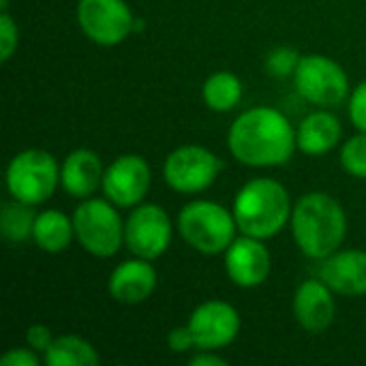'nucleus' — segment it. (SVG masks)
Instances as JSON below:
<instances>
[{"label": "nucleus", "instance_id": "obj_14", "mask_svg": "<svg viewBox=\"0 0 366 366\" xmlns=\"http://www.w3.org/2000/svg\"><path fill=\"white\" fill-rule=\"evenodd\" d=\"M332 290L317 277V279H307L298 285L296 294H294V317L300 324V328H305L307 332H324L326 328H330V324L335 322V313H337V305L332 298Z\"/></svg>", "mask_w": 366, "mask_h": 366}, {"label": "nucleus", "instance_id": "obj_7", "mask_svg": "<svg viewBox=\"0 0 366 366\" xmlns=\"http://www.w3.org/2000/svg\"><path fill=\"white\" fill-rule=\"evenodd\" d=\"M292 79L296 92L305 101L326 109L341 105L345 99H350L352 92L345 69L324 54L302 56Z\"/></svg>", "mask_w": 366, "mask_h": 366}, {"label": "nucleus", "instance_id": "obj_3", "mask_svg": "<svg viewBox=\"0 0 366 366\" xmlns=\"http://www.w3.org/2000/svg\"><path fill=\"white\" fill-rule=\"evenodd\" d=\"M292 197L274 178H253L234 197L238 232L259 240L279 236L292 221Z\"/></svg>", "mask_w": 366, "mask_h": 366}, {"label": "nucleus", "instance_id": "obj_31", "mask_svg": "<svg viewBox=\"0 0 366 366\" xmlns=\"http://www.w3.org/2000/svg\"><path fill=\"white\" fill-rule=\"evenodd\" d=\"M0 11H9V0H0Z\"/></svg>", "mask_w": 366, "mask_h": 366}, {"label": "nucleus", "instance_id": "obj_9", "mask_svg": "<svg viewBox=\"0 0 366 366\" xmlns=\"http://www.w3.org/2000/svg\"><path fill=\"white\" fill-rule=\"evenodd\" d=\"M79 30L94 45H120L135 30V15L124 0H77Z\"/></svg>", "mask_w": 366, "mask_h": 366}, {"label": "nucleus", "instance_id": "obj_27", "mask_svg": "<svg viewBox=\"0 0 366 366\" xmlns=\"http://www.w3.org/2000/svg\"><path fill=\"white\" fill-rule=\"evenodd\" d=\"M54 332H51V328L49 326H45V324H32L28 330H26V345L28 347H32L34 352H39V354H45L47 350H49V345L54 343Z\"/></svg>", "mask_w": 366, "mask_h": 366}, {"label": "nucleus", "instance_id": "obj_6", "mask_svg": "<svg viewBox=\"0 0 366 366\" xmlns=\"http://www.w3.org/2000/svg\"><path fill=\"white\" fill-rule=\"evenodd\" d=\"M60 184V165L54 154L30 148L15 154L6 165V189L17 202L41 206Z\"/></svg>", "mask_w": 366, "mask_h": 366}, {"label": "nucleus", "instance_id": "obj_15", "mask_svg": "<svg viewBox=\"0 0 366 366\" xmlns=\"http://www.w3.org/2000/svg\"><path fill=\"white\" fill-rule=\"evenodd\" d=\"M317 277L341 296H366V251L339 249L322 259Z\"/></svg>", "mask_w": 366, "mask_h": 366}, {"label": "nucleus", "instance_id": "obj_26", "mask_svg": "<svg viewBox=\"0 0 366 366\" xmlns=\"http://www.w3.org/2000/svg\"><path fill=\"white\" fill-rule=\"evenodd\" d=\"M350 120L358 131L366 133V81L358 84L352 92H350Z\"/></svg>", "mask_w": 366, "mask_h": 366}, {"label": "nucleus", "instance_id": "obj_18", "mask_svg": "<svg viewBox=\"0 0 366 366\" xmlns=\"http://www.w3.org/2000/svg\"><path fill=\"white\" fill-rule=\"evenodd\" d=\"M341 139H343V124L326 107L311 112L296 127V146L302 154L309 157H322L335 150L341 144Z\"/></svg>", "mask_w": 366, "mask_h": 366}, {"label": "nucleus", "instance_id": "obj_12", "mask_svg": "<svg viewBox=\"0 0 366 366\" xmlns=\"http://www.w3.org/2000/svg\"><path fill=\"white\" fill-rule=\"evenodd\" d=\"M195 350H223L232 345L240 332V313L225 300H206L189 317Z\"/></svg>", "mask_w": 366, "mask_h": 366}, {"label": "nucleus", "instance_id": "obj_19", "mask_svg": "<svg viewBox=\"0 0 366 366\" xmlns=\"http://www.w3.org/2000/svg\"><path fill=\"white\" fill-rule=\"evenodd\" d=\"M73 238H75L73 217L56 208H49L36 214L32 240L41 251L51 253V255L62 253L71 247Z\"/></svg>", "mask_w": 366, "mask_h": 366}, {"label": "nucleus", "instance_id": "obj_17", "mask_svg": "<svg viewBox=\"0 0 366 366\" xmlns=\"http://www.w3.org/2000/svg\"><path fill=\"white\" fill-rule=\"evenodd\" d=\"M105 167L90 148H77L60 165V187L75 199H88L103 187Z\"/></svg>", "mask_w": 366, "mask_h": 366}, {"label": "nucleus", "instance_id": "obj_11", "mask_svg": "<svg viewBox=\"0 0 366 366\" xmlns=\"http://www.w3.org/2000/svg\"><path fill=\"white\" fill-rule=\"evenodd\" d=\"M152 184V169L139 154H120L107 167L103 176V195L118 208L139 206Z\"/></svg>", "mask_w": 366, "mask_h": 366}, {"label": "nucleus", "instance_id": "obj_10", "mask_svg": "<svg viewBox=\"0 0 366 366\" xmlns=\"http://www.w3.org/2000/svg\"><path fill=\"white\" fill-rule=\"evenodd\" d=\"M172 219L159 204H139L124 221V247L142 259H159L172 244Z\"/></svg>", "mask_w": 366, "mask_h": 366}, {"label": "nucleus", "instance_id": "obj_13", "mask_svg": "<svg viewBox=\"0 0 366 366\" xmlns=\"http://www.w3.org/2000/svg\"><path fill=\"white\" fill-rule=\"evenodd\" d=\"M272 270V255L264 240L253 236L236 238L225 251V272L236 287H259Z\"/></svg>", "mask_w": 366, "mask_h": 366}, {"label": "nucleus", "instance_id": "obj_22", "mask_svg": "<svg viewBox=\"0 0 366 366\" xmlns=\"http://www.w3.org/2000/svg\"><path fill=\"white\" fill-rule=\"evenodd\" d=\"M34 206L11 199L2 204L0 210V234L9 244H19L32 238L34 232Z\"/></svg>", "mask_w": 366, "mask_h": 366}, {"label": "nucleus", "instance_id": "obj_16", "mask_svg": "<svg viewBox=\"0 0 366 366\" xmlns=\"http://www.w3.org/2000/svg\"><path fill=\"white\" fill-rule=\"evenodd\" d=\"M159 274L150 259L135 257L118 264L107 281L109 296L120 305H142L157 290Z\"/></svg>", "mask_w": 366, "mask_h": 366}, {"label": "nucleus", "instance_id": "obj_29", "mask_svg": "<svg viewBox=\"0 0 366 366\" xmlns=\"http://www.w3.org/2000/svg\"><path fill=\"white\" fill-rule=\"evenodd\" d=\"M167 347L174 354H184L189 350H195V341H193L191 328L189 326H178V328L169 330V335H167Z\"/></svg>", "mask_w": 366, "mask_h": 366}, {"label": "nucleus", "instance_id": "obj_1", "mask_svg": "<svg viewBox=\"0 0 366 366\" xmlns=\"http://www.w3.org/2000/svg\"><path fill=\"white\" fill-rule=\"evenodd\" d=\"M227 148L247 167H279L298 150L296 129L283 112L270 105L251 107L232 122Z\"/></svg>", "mask_w": 366, "mask_h": 366}, {"label": "nucleus", "instance_id": "obj_2", "mask_svg": "<svg viewBox=\"0 0 366 366\" xmlns=\"http://www.w3.org/2000/svg\"><path fill=\"white\" fill-rule=\"evenodd\" d=\"M292 236L309 259H326L339 251L347 236V214L330 193L313 191L302 195L292 210Z\"/></svg>", "mask_w": 366, "mask_h": 366}, {"label": "nucleus", "instance_id": "obj_21", "mask_svg": "<svg viewBox=\"0 0 366 366\" xmlns=\"http://www.w3.org/2000/svg\"><path fill=\"white\" fill-rule=\"evenodd\" d=\"M202 99L212 112H232L242 99V81L232 71H214L202 86Z\"/></svg>", "mask_w": 366, "mask_h": 366}, {"label": "nucleus", "instance_id": "obj_24", "mask_svg": "<svg viewBox=\"0 0 366 366\" xmlns=\"http://www.w3.org/2000/svg\"><path fill=\"white\" fill-rule=\"evenodd\" d=\"M300 58H302V56H300L294 47H277V49L268 51L264 66H266V73H268L270 77L287 79V77H294Z\"/></svg>", "mask_w": 366, "mask_h": 366}, {"label": "nucleus", "instance_id": "obj_5", "mask_svg": "<svg viewBox=\"0 0 366 366\" xmlns=\"http://www.w3.org/2000/svg\"><path fill=\"white\" fill-rule=\"evenodd\" d=\"M75 240L92 257H114L124 244V221L107 197H88L73 212Z\"/></svg>", "mask_w": 366, "mask_h": 366}, {"label": "nucleus", "instance_id": "obj_28", "mask_svg": "<svg viewBox=\"0 0 366 366\" xmlns=\"http://www.w3.org/2000/svg\"><path fill=\"white\" fill-rule=\"evenodd\" d=\"M43 362V358H39V352H34L32 347H13L9 350L2 358V366H39Z\"/></svg>", "mask_w": 366, "mask_h": 366}, {"label": "nucleus", "instance_id": "obj_23", "mask_svg": "<svg viewBox=\"0 0 366 366\" xmlns=\"http://www.w3.org/2000/svg\"><path fill=\"white\" fill-rule=\"evenodd\" d=\"M341 167L354 176L366 180V133L358 131V135L350 137L341 148Z\"/></svg>", "mask_w": 366, "mask_h": 366}, {"label": "nucleus", "instance_id": "obj_4", "mask_svg": "<svg viewBox=\"0 0 366 366\" xmlns=\"http://www.w3.org/2000/svg\"><path fill=\"white\" fill-rule=\"evenodd\" d=\"M182 240L202 255H221L236 240V219L225 206L210 199H193L178 212Z\"/></svg>", "mask_w": 366, "mask_h": 366}, {"label": "nucleus", "instance_id": "obj_25", "mask_svg": "<svg viewBox=\"0 0 366 366\" xmlns=\"http://www.w3.org/2000/svg\"><path fill=\"white\" fill-rule=\"evenodd\" d=\"M19 45V28L9 11H0V60L9 62Z\"/></svg>", "mask_w": 366, "mask_h": 366}, {"label": "nucleus", "instance_id": "obj_20", "mask_svg": "<svg viewBox=\"0 0 366 366\" xmlns=\"http://www.w3.org/2000/svg\"><path fill=\"white\" fill-rule=\"evenodd\" d=\"M101 358L94 345L77 335L56 337L43 354V365L47 366H97Z\"/></svg>", "mask_w": 366, "mask_h": 366}, {"label": "nucleus", "instance_id": "obj_8", "mask_svg": "<svg viewBox=\"0 0 366 366\" xmlns=\"http://www.w3.org/2000/svg\"><path fill=\"white\" fill-rule=\"evenodd\" d=\"M223 172V161L199 144H187L172 150L163 163L165 184L182 195H195L210 189L219 174Z\"/></svg>", "mask_w": 366, "mask_h": 366}, {"label": "nucleus", "instance_id": "obj_30", "mask_svg": "<svg viewBox=\"0 0 366 366\" xmlns=\"http://www.w3.org/2000/svg\"><path fill=\"white\" fill-rule=\"evenodd\" d=\"M191 366H225L227 360L223 356H219L214 350H199V354H195L191 360Z\"/></svg>", "mask_w": 366, "mask_h": 366}]
</instances>
